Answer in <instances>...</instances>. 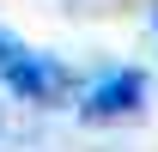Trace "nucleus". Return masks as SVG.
Masks as SVG:
<instances>
[{
  "label": "nucleus",
  "mask_w": 158,
  "mask_h": 152,
  "mask_svg": "<svg viewBox=\"0 0 158 152\" xmlns=\"http://www.w3.org/2000/svg\"><path fill=\"white\" fill-rule=\"evenodd\" d=\"M0 79H6V91H12V97L37 103V110H49V103H61V97L73 91V73H67L55 55H37V49H19V61H12Z\"/></svg>",
  "instance_id": "1"
},
{
  "label": "nucleus",
  "mask_w": 158,
  "mask_h": 152,
  "mask_svg": "<svg viewBox=\"0 0 158 152\" xmlns=\"http://www.w3.org/2000/svg\"><path fill=\"white\" fill-rule=\"evenodd\" d=\"M19 49H24V43H12V37H6V31H0V73H6V67L19 61Z\"/></svg>",
  "instance_id": "3"
},
{
  "label": "nucleus",
  "mask_w": 158,
  "mask_h": 152,
  "mask_svg": "<svg viewBox=\"0 0 158 152\" xmlns=\"http://www.w3.org/2000/svg\"><path fill=\"white\" fill-rule=\"evenodd\" d=\"M140 103H146V73L140 67H116V73H103L85 91L79 116L85 122H122V116H140Z\"/></svg>",
  "instance_id": "2"
}]
</instances>
